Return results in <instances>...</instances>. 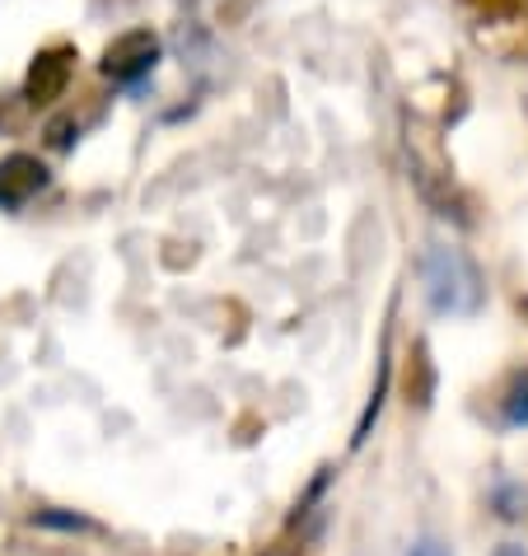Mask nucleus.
Returning a JSON list of instances; mask_svg holds the SVG:
<instances>
[{"mask_svg": "<svg viewBox=\"0 0 528 556\" xmlns=\"http://www.w3.org/2000/svg\"><path fill=\"white\" fill-rule=\"evenodd\" d=\"M422 276H426V304L435 318H473L481 300H487L477 262L463 249H449V243H435L426 253Z\"/></svg>", "mask_w": 528, "mask_h": 556, "instance_id": "nucleus-1", "label": "nucleus"}, {"mask_svg": "<svg viewBox=\"0 0 528 556\" xmlns=\"http://www.w3.org/2000/svg\"><path fill=\"white\" fill-rule=\"evenodd\" d=\"M154 61H160V38L150 34V28H131V34H122L108 42L103 52V75L117 85H136L141 75L154 71Z\"/></svg>", "mask_w": 528, "mask_h": 556, "instance_id": "nucleus-2", "label": "nucleus"}, {"mask_svg": "<svg viewBox=\"0 0 528 556\" xmlns=\"http://www.w3.org/2000/svg\"><path fill=\"white\" fill-rule=\"evenodd\" d=\"M71 80V52L66 48H56V52H42L34 61V71H28V99L34 103H48L56 99L61 89H66Z\"/></svg>", "mask_w": 528, "mask_h": 556, "instance_id": "nucleus-3", "label": "nucleus"}, {"mask_svg": "<svg viewBox=\"0 0 528 556\" xmlns=\"http://www.w3.org/2000/svg\"><path fill=\"white\" fill-rule=\"evenodd\" d=\"M505 426L510 430H519V426H528V375L510 389V397H505Z\"/></svg>", "mask_w": 528, "mask_h": 556, "instance_id": "nucleus-4", "label": "nucleus"}, {"mask_svg": "<svg viewBox=\"0 0 528 556\" xmlns=\"http://www.w3.org/2000/svg\"><path fill=\"white\" fill-rule=\"evenodd\" d=\"M407 556H449V552H444L440 543H430V538H422V543H416Z\"/></svg>", "mask_w": 528, "mask_h": 556, "instance_id": "nucleus-5", "label": "nucleus"}]
</instances>
